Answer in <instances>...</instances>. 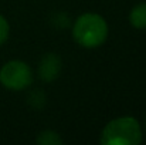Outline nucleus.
Returning <instances> with one entry per match:
<instances>
[{
    "mask_svg": "<svg viewBox=\"0 0 146 145\" xmlns=\"http://www.w3.org/2000/svg\"><path fill=\"white\" fill-rule=\"evenodd\" d=\"M27 104L33 108V110H43L47 104V96L43 90L40 88H36V90H31L27 96Z\"/></svg>",
    "mask_w": 146,
    "mask_h": 145,
    "instance_id": "obj_6",
    "label": "nucleus"
},
{
    "mask_svg": "<svg viewBox=\"0 0 146 145\" xmlns=\"http://www.w3.org/2000/svg\"><path fill=\"white\" fill-rule=\"evenodd\" d=\"M9 33H10V26H9L7 20L0 14V46H3L7 41Z\"/></svg>",
    "mask_w": 146,
    "mask_h": 145,
    "instance_id": "obj_9",
    "label": "nucleus"
},
{
    "mask_svg": "<svg viewBox=\"0 0 146 145\" xmlns=\"http://www.w3.org/2000/svg\"><path fill=\"white\" fill-rule=\"evenodd\" d=\"M72 37L81 47L95 48L102 46L108 37L106 20L97 13L81 14L72 24Z\"/></svg>",
    "mask_w": 146,
    "mask_h": 145,
    "instance_id": "obj_1",
    "label": "nucleus"
},
{
    "mask_svg": "<svg viewBox=\"0 0 146 145\" xmlns=\"http://www.w3.org/2000/svg\"><path fill=\"white\" fill-rule=\"evenodd\" d=\"M129 21L135 29H146V3H139L131 10Z\"/></svg>",
    "mask_w": 146,
    "mask_h": 145,
    "instance_id": "obj_5",
    "label": "nucleus"
},
{
    "mask_svg": "<svg viewBox=\"0 0 146 145\" xmlns=\"http://www.w3.org/2000/svg\"><path fill=\"white\" fill-rule=\"evenodd\" d=\"M36 142L38 145H61L62 144V138L55 131L46 130V131H43L37 135Z\"/></svg>",
    "mask_w": 146,
    "mask_h": 145,
    "instance_id": "obj_7",
    "label": "nucleus"
},
{
    "mask_svg": "<svg viewBox=\"0 0 146 145\" xmlns=\"http://www.w3.org/2000/svg\"><path fill=\"white\" fill-rule=\"evenodd\" d=\"M31 67L21 60H11L6 63L0 70V83L3 87L11 91H23L33 83Z\"/></svg>",
    "mask_w": 146,
    "mask_h": 145,
    "instance_id": "obj_3",
    "label": "nucleus"
},
{
    "mask_svg": "<svg viewBox=\"0 0 146 145\" xmlns=\"http://www.w3.org/2000/svg\"><path fill=\"white\" fill-rule=\"evenodd\" d=\"M99 142L102 145H138L142 142V128L133 117H119L109 121L102 132Z\"/></svg>",
    "mask_w": 146,
    "mask_h": 145,
    "instance_id": "obj_2",
    "label": "nucleus"
},
{
    "mask_svg": "<svg viewBox=\"0 0 146 145\" xmlns=\"http://www.w3.org/2000/svg\"><path fill=\"white\" fill-rule=\"evenodd\" d=\"M61 70H62V61L60 55L55 53H47L38 61L37 76L44 83H52L60 77Z\"/></svg>",
    "mask_w": 146,
    "mask_h": 145,
    "instance_id": "obj_4",
    "label": "nucleus"
},
{
    "mask_svg": "<svg viewBox=\"0 0 146 145\" xmlns=\"http://www.w3.org/2000/svg\"><path fill=\"white\" fill-rule=\"evenodd\" d=\"M51 24L55 27V29H68L71 26V17L64 13V11H58V13H54L52 17H51Z\"/></svg>",
    "mask_w": 146,
    "mask_h": 145,
    "instance_id": "obj_8",
    "label": "nucleus"
}]
</instances>
